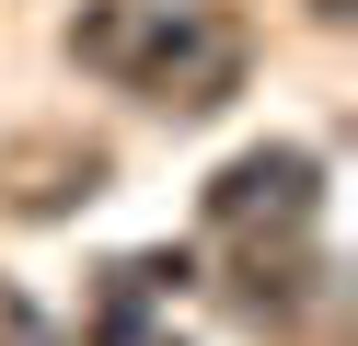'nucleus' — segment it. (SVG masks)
<instances>
[{"mask_svg": "<svg viewBox=\"0 0 358 346\" xmlns=\"http://www.w3.org/2000/svg\"><path fill=\"white\" fill-rule=\"evenodd\" d=\"M0 346H58V323L35 312V300L12 289V277H0Z\"/></svg>", "mask_w": 358, "mask_h": 346, "instance_id": "obj_5", "label": "nucleus"}, {"mask_svg": "<svg viewBox=\"0 0 358 346\" xmlns=\"http://www.w3.org/2000/svg\"><path fill=\"white\" fill-rule=\"evenodd\" d=\"M312 289H324V243H312V231H255V243H231V300H243V323H301Z\"/></svg>", "mask_w": 358, "mask_h": 346, "instance_id": "obj_4", "label": "nucleus"}, {"mask_svg": "<svg viewBox=\"0 0 358 346\" xmlns=\"http://www.w3.org/2000/svg\"><path fill=\"white\" fill-rule=\"evenodd\" d=\"M127 346H162V335H127Z\"/></svg>", "mask_w": 358, "mask_h": 346, "instance_id": "obj_6", "label": "nucleus"}, {"mask_svg": "<svg viewBox=\"0 0 358 346\" xmlns=\"http://www.w3.org/2000/svg\"><path fill=\"white\" fill-rule=\"evenodd\" d=\"M324 219V161L301 150V138H266V150L220 161L208 185V231L220 243H255V231H312Z\"/></svg>", "mask_w": 358, "mask_h": 346, "instance_id": "obj_2", "label": "nucleus"}, {"mask_svg": "<svg viewBox=\"0 0 358 346\" xmlns=\"http://www.w3.org/2000/svg\"><path fill=\"white\" fill-rule=\"evenodd\" d=\"M116 185V150L81 127H24V138H0V208L12 219H81V208Z\"/></svg>", "mask_w": 358, "mask_h": 346, "instance_id": "obj_3", "label": "nucleus"}, {"mask_svg": "<svg viewBox=\"0 0 358 346\" xmlns=\"http://www.w3.org/2000/svg\"><path fill=\"white\" fill-rule=\"evenodd\" d=\"M70 58L93 81L162 104V115H220L243 92V69H255V35L220 0H81L70 12Z\"/></svg>", "mask_w": 358, "mask_h": 346, "instance_id": "obj_1", "label": "nucleus"}]
</instances>
